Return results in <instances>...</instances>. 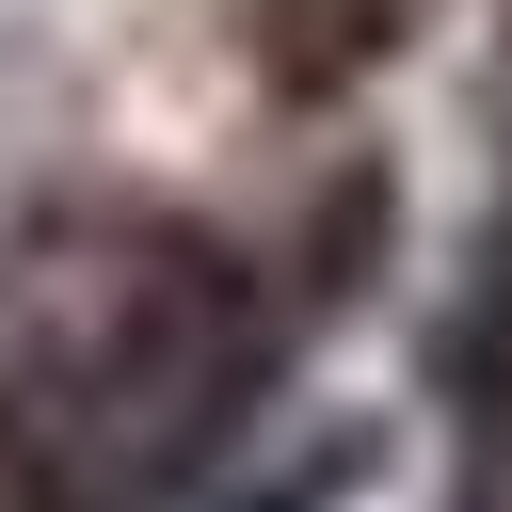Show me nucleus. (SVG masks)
<instances>
[{
  "label": "nucleus",
  "instance_id": "f257e3e1",
  "mask_svg": "<svg viewBox=\"0 0 512 512\" xmlns=\"http://www.w3.org/2000/svg\"><path fill=\"white\" fill-rule=\"evenodd\" d=\"M272 416V288L160 208L0 240V512H176Z\"/></svg>",
  "mask_w": 512,
  "mask_h": 512
},
{
  "label": "nucleus",
  "instance_id": "f03ea898",
  "mask_svg": "<svg viewBox=\"0 0 512 512\" xmlns=\"http://www.w3.org/2000/svg\"><path fill=\"white\" fill-rule=\"evenodd\" d=\"M240 48L272 96H352L416 48V0H240Z\"/></svg>",
  "mask_w": 512,
  "mask_h": 512
}]
</instances>
